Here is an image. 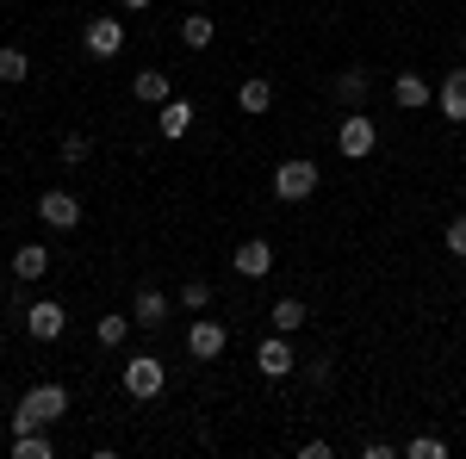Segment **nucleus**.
Segmentation results:
<instances>
[{
	"instance_id": "1",
	"label": "nucleus",
	"mask_w": 466,
	"mask_h": 459,
	"mask_svg": "<svg viewBox=\"0 0 466 459\" xmlns=\"http://www.w3.org/2000/svg\"><path fill=\"white\" fill-rule=\"evenodd\" d=\"M69 416V385H32L25 397H19V410H13V434H25V428H50Z\"/></svg>"
},
{
	"instance_id": "2",
	"label": "nucleus",
	"mask_w": 466,
	"mask_h": 459,
	"mask_svg": "<svg viewBox=\"0 0 466 459\" xmlns=\"http://www.w3.org/2000/svg\"><path fill=\"white\" fill-rule=\"evenodd\" d=\"M118 385H125V397L149 404V397H162V385H168V366H162L156 354H131L125 373H118Z\"/></svg>"
},
{
	"instance_id": "3",
	"label": "nucleus",
	"mask_w": 466,
	"mask_h": 459,
	"mask_svg": "<svg viewBox=\"0 0 466 459\" xmlns=\"http://www.w3.org/2000/svg\"><path fill=\"white\" fill-rule=\"evenodd\" d=\"M311 193H318V162L287 155V162L274 168V199H280V205H299V199H311Z\"/></svg>"
},
{
	"instance_id": "4",
	"label": "nucleus",
	"mask_w": 466,
	"mask_h": 459,
	"mask_svg": "<svg viewBox=\"0 0 466 459\" xmlns=\"http://www.w3.org/2000/svg\"><path fill=\"white\" fill-rule=\"evenodd\" d=\"M336 149H342L349 162H367V155L380 149V125L367 118V106H360V112H342V125H336Z\"/></svg>"
},
{
	"instance_id": "5",
	"label": "nucleus",
	"mask_w": 466,
	"mask_h": 459,
	"mask_svg": "<svg viewBox=\"0 0 466 459\" xmlns=\"http://www.w3.org/2000/svg\"><path fill=\"white\" fill-rule=\"evenodd\" d=\"M81 50L94 56V63H112L118 50H125V19L112 13V19H87L81 25Z\"/></svg>"
},
{
	"instance_id": "6",
	"label": "nucleus",
	"mask_w": 466,
	"mask_h": 459,
	"mask_svg": "<svg viewBox=\"0 0 466 459\" xmlns=\"http://www.w3.org/2000/svg\"><path fill=\"white\" fill-rule=\"evenodd\" d=\"M255 366H261V379H292L299 373V354H292V342L280 329H268L261 348H255Z\"/></svg>"
},
{
	"instance_id": "7",
	"label": "nucleus",
	"mask_w": 466,
	"mask_h": 459,
	"mask_svg": "<svg viewBox=\"0 0 466 459\" xmlns=\"http://www.w3.org/2000/svg\"><path fill=\"white\" fill-rule=\"evenodd\" d=\"M224 348H230V329H224L218 317L187 323V354H193V360H224Z\"/></svg>"
},
{
	"instance_id": "8",
	"label": "nucleus",
	"mask_w": 466,
	"mask_h": 459,
	"mask_svg": "<svg viewBox=\"0 0 466 459\" xmlns=\"http://www.w3.org/2000/svg\"><path fill=\"white\" fill-rule=\"evenodd\" d=\"M37 224H44V230H75V224H81V199L63 193V186H50V193L37 199Z\"/></svg>"
},
{
	"instance_id": "9",
	"label": "nucleus",
	"mask_w": 466,
	"mask_h": 459,
	"mask_svg": "<svg viewBox=\"0 0 466 459\" xmlns=\"http://www.w3.org/2000/svg\"><path fill=\"white\" fill-rule=\"evenodd\" d=\"M63 329H69V311H63L56 298H37L32 311H25V335H32V342H56Z\"/></svg>"
},
{
	"instance_id": "10",
	"label": "nucleus",
	"mask_w": 466,
	"mask_h": 459,
	"mask_svg": "<svg viewBox=\"0 0 466 459\" xmlns=\"http://www.w3.org/2000/svg\"><path fill=\"white\" fill-rule=\"evenodd\" d=\"M230 267H237L243 280H268V274H274V243H268V236H249V243L230 254Z\"/></svg>"
},
{
	"instance_id": "11",
	"label": "nucleus",
	"mask_w": 466,
	"mask_h": 459,
	"mask_svg": "<svg viewBox=\"0 0 466 459\" xmlns=\"http://www.w3.org/2000/svg\"><path fill=\"white\" fill-rule=\"evenodd\" d=\"M435 112H441L448 125H466V69L441 75V87H435Z\"/></svg>"
},
{
	"instance_id": "12",
	"label": "nucleus",
	"mask_w": 466,
	"mask_h": 459,
	"mask_svg": "<svg viewBox=\"0 0 466 459\" xmlns=\"http://www.w3.org/2000/svg\"><path fill=\"white\" fill-rule=\"evenodd\" d=\"M131 323H137V329H168V292H162V285H144V292L131 298Z\"/></svg>"
},
{
	"instance_id": "13",
	"label": "nucleus",
	"mask_w": 466,
	"mask_h": 459,
	"mask_svg": "<svg viewBox=\"0 0 466 459\" xmlns=\"http://www.w3.org/2000/svg\"><path fill=\"white\" fill-rule=\"evenodd\" d=\"M392 100H398L404 112H423V106H435V87H430L417 69H404V75L392 81Z\"/></svg>"
},
{
	"instance_id": "14",
	"label": "nucleus",
	"mask_w": 466,
	"mask_h": 459,
	"mask_svg": "<svg viewBox=\"0 0 466 459\" xmlns=\"http://www.w3.org/2000/svg\"><path fill=\"white\" fill-rule=\"evenodd\" d=\"M367 94H373V75H367V69H342V75H336V106H342V112H360V106H367Z\"/></svg>"
},
{
	"instance_id": "15",
	"label": "nucleus",
	"mask_w": 466,
	"mask_h": 459,
	"mask_svg": "<svg viewBox=\"0 0 466 459\" xmlns=\"http://www.w3.org/2000/svg\"><path fill=\"white\" fill-rule=\"evenodd\" d=\"M44 274H50V248L44 243H19V254H13V280L32 285V280H44Z\"/></svg>"
},
{
	"instance_id": "16",
	"label": "nucleus",
	"mask_w": 466,
	"mask_h": 459,
	"mask_svg": "<svg viewBox=\"0 0 466 459\" xmlns=\"http://www.w3.org/2000/svg\"><path fill=\"white\" fill-rule=\"evenodd\" d=\"M193 118H199V112H193V100H168V106H156V125H162V137L175 143V137H187V131H193Z\"/></svg>"
},
{
	"instance_id": "17",
	"label": "nucleus",
	"mask_w": 466,
	"mask_h": 459,
	"mask_svg": "<svg viewBox=\"0 0 466 459\" xmlns=\"http://www.w3.org/2000/svg\"><path fill=\"white\" fill-rule=\"evenodd\" d=\"M131 94H137L144 106H168V100H175V87H168V69H137Z\"/></svg>"
},
{
	"instance_id": "18",
	"label": "nucleus",
	"mask_w": 466,
	"mask_h": 459,
	"mask_svg": "<svg viewBox=\"0 0 466 459\" xmlns=\"http://www.w3.org/2000/svg\"><path fill=\"white\" fill-rule=\"evenodd\" d=\"M311 323V311H305V298H274V311H268V329H280V335H292V329H305Z\"/></svg>"
},
{
	"instance_id": "19",
	"label": "nucleus",
	"mask_w": 466,
	"mask_h": 459,
	"mask_svg": "<svg viewBox=\"0 0 466 459\" xmlns=\"http://www.w3.org/2000/svg\"><path fill=\"white\" fill-rule=\"evenodd\" d=\"M212 37H218L212 13H187V19H180V44H187V50H212Z\"/></svg>"
},
{
	"instance_id": "20",
	"label": "nucleus",
	"mask_w": 466,
	"mask_h": 459,
	"mask_svg": "<svg viewBox=\"0 0 466 459\" xmlns=\"http://www.w3.org/2000/svg\"><path fill=\"white\" fill-rule=\"evenodd\" d=\"M237 106L249 112V118H255V112H268V106H274V81H268V75H249V81L237 87Z\"/></svg>"
},
{
	"instance_id": "21",
	"label": "nucleus",
	"mask_w": 466,
	"mask_h": 459,
	"mask_svg": "<svg viewBox=\"0 0 466 459\" xmlns=\"http://www.w3.org/2000/svg\"><path fill=\"white\" fill-rule=\"evenodd\" d=\"M131 329H137V323L112 311V317H100V323H94V342H100V348H125V342H131Z\"/></svg>"
},
{
	"instance_id": "22",
	"label": "nucleus",
	"mask_w": 466,
	"mask_h": 459,
	"mask_svg": "<svg viewBox=\"0 0 466 459\" xmlns=\"http://www.w3.org/2000/svg\"><path fill=\"white\" fill-rule=\"evenodd\" d=\"M56 454V441L44 434V428H25V434H13V459H50Z\"/></svg>"
},
{
	"instance_id": "23",
	"label": "nucleus",
	"mask_w": 466,
	"mask_h": 459,
	"mask_svg": "<svg viewBox=\"0 0 466 459\" xmlns=\"http://www.w3.org/2000/svg\"><path fill=\"white\" fill-rule=\"evenodd\" d=\"M25 75H32V56H25L19 44H0V81H6V87H19Z\"/></svg>"
},
{
	"instance_id": "24",
	"label": "nucleus",
	"mask_w": 466,
	"mask_h": 459,
	"mask_svg": "<svg viewBox=\"0 0 466 459\" xmlns=\"http://www.w3.org/2000/svg\"><path fill=\"white\" fill-rule=\"evenodd\" d=\"M398 454L404 459H448V441H441V434H410Z\"/></svg>"
},
{
	"instance_id": "25",
	"label": "nucleus",
	"mask_w": 466,
	"mask_h": 459,
	"mask_svg": "<svg viewBox=\"0 0 466 459\" xmlns=\"http://www.w3.org/2000/svg\"><path fill=\"white\" fill-rule=\"evenodd\" d=\"M56 155H63V162H69V168H81V162H87V155H94V137H87V131H69V137L56 143Z\"/></svg>"
},
{
	"instance_id": "26",
	"label": "nucleus",
	"mask_w": 466,
	"mask_h": 459,
	"mask_svg": "<svg viewBox=\"0 0 466 459\" xmlns=\"http://www.w3.org/2000/svg\"><path fill=\"white\" fill-rule=\"evenodd\" d=\"M180 311H212V285L187 280V285H180Z\"/></svg>"
},
{
	"instance_id": "27",
	"label": "nucleus",
	"mask_w": 466,
	"mask_h": 459,
	"mask_svg": "<svg viewBox=\"0 0 466 459\" xmlns=\"http://www.w3.org/2000/svg\"><path fill=\"white\" fill-rule=\"evenodd\" d=\"M441 243H448L454 261H466V217H448V236H441Z\"/></svg>"
},
{
	"instance_id": "28",
	"label": "nucleus",
	"mask_w": 466,
	"mask_h": 459,
	"mask_svg": "<svg viewBox=\"0 0 466 459\" xmlns=\"http://www.w3.org/2000/svg\"><path fill=\"white\" fill-rule=\"evenodd\" d=\"M305 379L311 385H329V360H305Z\"/></svg>"
},
{
	"instance_id": "29",
	"label": "nucleus",
	"mask_w": 466,
	"mask_h": 459,
	"mask_svg": "<svg viewBox=\"0 0 466 459\" xmlns=\"http://www.w3.org/2000/svg\"><path fill=\"white\" fill-rule=\"evenodd\" d=\"M118 6H125V13H144V6H149V0H118Z\"/></svg>"
}]
</instances>
